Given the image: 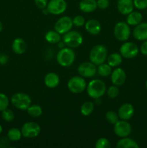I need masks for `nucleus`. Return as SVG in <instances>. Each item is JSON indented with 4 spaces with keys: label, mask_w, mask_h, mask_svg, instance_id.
Returning a JSON list of instances; mask_svg holds the SVG:
<instances>
[{
    "label": "nucleus",
    "mask_w": 147,
    "mask_h": 148,
    "mask_svg": "<svg viewBox=\"0 0 147 148\" xmlns=\"http://www.w3.org/2000/svg\"><path fill=\"white\" fill-rule=\"evenodd\" d=\"M50 14L59 15L64 12L67 9V3L65 0H50L46 7Z\"/></svg>",
    "instance_id": "obj_10"
},
{
    "label": "nucleus",
    "mask_w": 147,
    "mask_h": 148,
    "mask_svg": "<svg viewBox=\"0 0 147 148\" xmlns=\"http://www.w3.org/2000/svg\"><path fill=\"white\" fill-rule=\"evenodd\" d=\"M12 104L16 108L21 111H26L31 105V98L24 92H16L11 97Z\"/></svg>",
    "instance_id": "obj_4"
},
{
    "label": "nucleus",
    "mask_w": 147,
    "mask_h": 148,
    "mask_svg": "<svg viewBox=\"0 0 147 148\" xmlns=\"http://www.w3.org/2000/svg\"><path fill=\"white\" fill-rule=\"evenodd\" d=\"M140 52L142 53L144 56H147V40H144L142 44L141 45V47H140Z\"/></svg>",
    "instance_id": "obj_39"
},
{
    "label": "nucleus",
    "mask_w": 147,
    "mask_h": 148,
    "mask_svg": "<svg viewBox=\"0 0 147 148\" xmlns=\"http://www.w3.org/2000/svg\"><path fill=\"white\" fill-rule=\"evenodd\" d=\"M108 58V50L103 45H97L94 46L89 53V60L95 65L105 63Z\"/></svg>",
    "instance_id": "obj_3"
},
{
    "label": "nucleus",
    "mask_w": 147,
    "mask_h": 148,
    "mask_svg": "<svg viewBox=\"0 0 147 148\" xmlns=\"http://www.w3.org/2000/svg\"><path fill=\"white\" fill-rule=\"evenodd\" d=\"M78 73L83 77L89 78L95 76L97 72V65L92 62H86L80 64L78 66Z\"/></svg>",
    "instance_id": "obj_12"
},
{
    "label": "nucleus",
    "mask_w": 147,
    "mask_h": 148,
    "mask_svg": "<svg viewBox=\"0 0 147 148\" xmlns=\"http://www.w3.org/2000/svg\"><path fill=\"white\" fill-rule=\"evenodd\" d=\"M95 109V105L92 101H86V102L83 103L82 105L81 106L80 108V112L84 116H89L92 112L94 111Z\"/></svg>",
    "instance_id": "obj_26"
},
{
    "label": "nucleus",
    "mask_w": 147,
    "mask_h": 148,
    "mask_svg": "<svg viewBox=\"0 0 147 148\" xmlns=\"http://www.w3.org/2000/svg\"><path fill=\"white\" fill-rule=\"evenodd\" d=\"M112 72V66H110L108 63H102L97 66V73L101 77H106L110 76Z\"/></svg>",
    "instance_id": "obj_27"
},
{
    "label": "nucleus",
    "mask_w": 147,
    "mask_h": 148,
    "mask_svg": "<svg viewBox=\"0 0 147 148\" xmlns=\"http://www.w3.org/2000/svg\"><path fill=\"white\" fill-rule=\"evenodd\" d=\"M133 36L134 38L140 41L147 40V23L141 22L140 24L135 26L133 30Z\"/></svg>",
    "instance_id": "obj_16"
},
{
    "label": "nucleus",
    "mask_w": 147,
    "mask_h": 148,
    "mask_svg": "<svg viewBox=\"0 0 147 148\" xmlns=\"http://www.w3.org/2000/svg\"><path fill=\"white\" fill-rule=\"evenodd\" d=\"M114 132L120 138L126 137L132 132V127L128 121L120 119L114 124Z\"/></svg>",
    "instance_id": "obj_11"
},
{
    "label": "nucleus",
    "mask_w": 147,
    "mask_h": 148,
    "mask_svg": "<svg viewBox=\"0 0 147 148\" xmlns=\"http://www.w3.org/2000/svg\"><path fill=\"white\" fill-rule=\"evenodd\" d=\"M135 8L138 10H144L147 9V0H133Z\"/></svg>",
    "instance_id": "obj_36"
},
{
    "label": "nucleus",
    "mask_w": 147,
    "mask_h": 148,
    "mask_svg": "<svg viewBox=\"0 0 147 148\" xmlns=\"http://www.w3.org/2000/svg\"><path fill=\"white\" fill-rule=\"evenodd\" d=\"M134 107L131 103H124L121 106L118 111V114L119 119L121 120L128 121L131 119L134 115Z\"/></svg>",
    "instance_id": "obj_15"
},
{
    "label": "nucleus",
    "mask_w": 147,
    "mask_h": 148,
    "mask_svg": "<svg viewBox=\"0 0 147 148\" xmlns=\"http://www.w3.org/2000/svg\"><path fill=\"white\" fill-rule=\"evenodd\" d=\"M130 25L125 22H119L114 27V36L120 41H126L131 36Z\"/></svg>",
    "instance_id": "obj_7"
},
{
    "label": "nucleus",
    "mask_w": 147,
    "mask_h": 148,
    "mask_svg": "<svg viewBox=\"0 0 147 148\" xmlns=\"http://www.w3.org/2000/svg\"><path fill=\"white\" fill-rule=\"evenodd\" d=\"M95 147L96 148H110L111 144L110 142L105 137H101L98 139L96 141L95 145Z\"/></svg>",
    "instance_id": "obj_31"
},
{
    "label": "nucleus",
    "mask_w": 147,
    "mask_h": 148,
    "mask_svg": "<svg viewBox=\"0 0 147 148\" xmlns=\"http://www.w3.org/2000/svg\"><path fill=\"white\" fill-rule=\"evenodd\" d=\"M12 49L16 54H22L27 50V44L24 39L21 38H17L13 40Z\"/></svg>",
    "instance_id": "obj_19"
},
{
    "label": "nucleus",
    "mask_w": 147,
    "mask_h": 148,
    "mask_svg": "<svg viewBox=\"0 0 147 148\" xmlns=\"http://www.w3.org/2000/svg\"><path fill=\"white\" fill-rule=\"evenodd\" d=\"M146 14H147V9H146Z\"/></svg>",
    "instance_id": "obj_44"
},
{
    "label": "nucleus",
    "mask_w": 147,
    "mask_h": 148,
    "mask_svg": "<svg viewBox=\"0 0 147 148\" xmlns=\"http://www.w3.org/2000/svg\"><path fill=\"white\" fill-rule=\"evenodd\" d=\"M105 119L108 123L114 125L119 121V116L118 113L113 111H109L105 114Z\"/></svg>",
    "instance_id": "obj_30"
},
{
    "label": "nucleus",
    "mask_w": 147,
    "mask_h": 148,
    "mask_svg": "<svg viewBox=\"0 0 147 148\" xmlns=\"http://www.w3.org/2000/svg\"><path fill=\"white\" fill-rule=\"evenodd\" d=\"M117 148H139L138 143L129 137H122L118 140L116 144Z\"/></svg>",
    "instance_id": "obj_23"
},
{
    "label": "nucleus",
    "mask_w": 147,
    "mask_h": 148,
    "mask_svg": "<svg viewBox=\"0 0 147 148\" xmlns=\"http://www.w3.org/2000/svg\"><path fill=\"white\" fill-rule=\"evenodd\" d=\"M140 50L133 42H125L120 48V53L125 59H133L138 56Z\"/></svg>",
    "instance_id": "obj_9"
},
{
    "label": "nucleus",
    "mask_w": 147,
    "mask_h": 148,
    "mask_svg": "<svg viewBox=\"0 0 147 148\" xmlns=\"http://www.w3.org/2000/svg\"><path fill=\"white\" fill-rule=\"evenodd\" d=\"M111 82L112 85L122 86L126 81V73L122 68L117 67L111 73Z\"/></svg>",
    "instance_id": "obj_14"
},
{
    "label": "nucleus",
    "mask_w": 147,
    "mask_h": 148,
    "mask_svg": "<svg viewBox=\"0 0 147 148\" xmlns=\"http://www.w3.org/2000/svg\"><path fill=\"white\" fill-rule=\"evenodd\" d=\"M75 58V52L70 47L61 49L56 55V61L58 64L63 67H68L73 64Z\"/></svg>",
    "instance_id": "obj_2"
},
{
    "label": "nucleus",
    "mask_w": 147,
    "mask_h": 148,
    "mask_svg": "<svg viewBox=\"0 0 147 148\" xmlns=\"http://www.w3.org/2000/svg\"><path fill=\"white\" fill-rule=\"evenodd\" d=\"M85 29L91 35H98L101 32L102 27L99 21L95 19H91L85 23Z\"/></svg>",
    "instance_id": "obj_18"
},
{
    "label": "nucleus",
    "mask_w": 147,
    "mask_h": 148,
    "mask_svg": "<svg viewBox=\"0 0 147 148\" xmlns=\"http://www.w3.org/2000/svg\"><path fill=\"white\" fill-rule=\"evenodd\" d=\"M35 4L37 6V8L40 9V10H43L46 9L48 4V0H34Z\"/></svg>",
    "instance_id": "obj_38"
},
{
    "label": "nucleus",
    "mask_w": 147,
    "mask_h": 148,
    "mask_svg": "<svg viewBox=\"0 0 147 148\" xmlns=\"http://www.w3.org/2000/svg\"><path fill=\"white\" fill-rule=\"evenodd\" d=\"M46 40L51 44H56L61 40V36L56 30H49L45 35Z\"/></svg>",
    "instance_id": "obj_25"
},
{
    "label": "nucleus",
    "mask_w": 147,
    "mask_h": 148,
    "mask_svg": "<svg viewBox=\"0 0 147 148\" xmlns=\"http://www.w3.org/2000/svg\"><path fill=\"white\" fill-rule=\"evenodd\" d=\"M146 90H147V79H146Z\"/></svg>",
    "instance_id": "obj_43"
},
{
    "label": "nucleus",
    "mask_w": 147,
    "mask_h": 148,
    "mask_svg": "<svg viewBox=\"0 0 147 148\" xmlns=\"http://www.w3.org/2000/svg\"><path fill=\"white\" fill-rule=\"evenodd\" d=\"M119 88H118V86H116V85H113L112 86L109 87L108 90H107V93H108V95L109 98H116L119 95Z\"/></svg>",
    "instance_id": "obj_34"
},
{
    "label": "nucleus",
    "mask_w": 147,
    "mask_h": 148,
    "mask_svg": "<svg viewBox=\"0 0 147 148\" xmlns=\"http://www.w3.org/2000/svg\"><path fill=\"white\" fill-rule=\"evenodd\" d=\"M1 112H2V114H1V117H2V119L5 121L11 122V121H12L14 119L15 116H14V112H13L12 110L7 108V109L4 110V111H1Z\"/></svg>",
    "instance_id": "obj_32"
},
{
    "label": "nucleus",
    "mask_w": 147,
    "mask_h": 148,
    "mask_svg": "<svg viewBox=\"0 0 147 148\" xmlns=\"http://www.w3.org/2000/svg\"><path fill=\"white\" fill-rule=\"evenodd\" d=\"M86 92L90 98L98 99L103 96L107 91L106 85L101 79H92L86 85Z\"/></svg>",
    "instance_id": "obj_1"
},
{
    "label": "nucleus",
    "mask_w": 147,
    "mask_h": 148,
    "mask_svg": "<svg viewBox=\"0 0 147 148\" xmlns=\"http://www.w3.org/2000/svg\"><path fill=\"white\" fill-rule=\"evenodd\" d=\"M86 80L82 76H74L68 81L67 87L71 92L74 94H79L83 92L86 88Z\"/></svg>",
    "instance_id": "obj_5"
},
{
    "label": "nucleus",
    "mask_w": 147,
    "mask_h": 148,
    "mask_svg": "<svg viewBox=\"0 0 147 148\" xmlns=\"http://www.w3.org/2000/svg\"><path fill=\"white\" fill-rule=\"evenodd\" d=\"M97 7L100 10H105L109 7L110 1L109 0H97Z\"/></svg>",
    "instance_id": "obj_37"
},
{
    "label": "nucleus",
    "mask_w": 147,
    "mask_h": 148,
    "mask_svg": "<svg viewBox=\"0 0 147 148\" xmlns=\"http://www.w3.org/2000/svg\"><path fill=\"white\" fill-rule=\"evenodd\" d=\"M73 25V21L70 17L63 16L60 17L55 23L54 28L55 30H56L61 35H63L71 30Z\"/></svg>",
    "instance_id": "obj_13"
},
{
    "label": "nucleus",
    "mask_w": 147,
    "mask_h": 148,
    "mask_svg": "<svg viewBox=\"0 0 147 148\" xmlns=\"http://www.w3.org/2000/svg\"><path fill=\"white\" fill-rule=\"evenodd\" d=\"M122 62V56L120 53H112L108 56L107 62L112 67H118L121 64Z\"/></svg>",
    "instance_id": "obj_24"
},
{
    "label": "nucleus",
    "mask_w": 147,
    "mask_h": 148,
    "mask_svg": "<svg viewBox=\"0 0 147 148\" xmlns=\"http://www.w3.org/2000/svg\"><path fill=\"white\" fill-rule=\"evenodd\" d=\"M26 111L30 116L35 118L40 116L43 114V109L38 105H30Z\"/></svg>",
    "instance_id": "obj_29"
},
{
    "label": "nucleus",
    "mask_w": 147,
    "mask_h": 148,
    "mask_svg": "<svg viewBox=\"0 0 147 148\" xmlns=\"http://www.w3.org/2000/svg\"><path fill=\"white\" fill-rule=\"evenodd\" d=\"M21 130L17 128H11L7 132V137L12 142H17L21 139L22 137Z\"/></svg>",
    "instance_id": "obj_28"
},
{
    "label": "nucleus",
    "mask_w": 147,
    "mask_h": 148,
    "mask_svg": "<svg viewBox=\"0 0 147 148\" xmlns=\"http://www.w3.org/2000/svg\"><path fill=\"white\" fill-rule=\"evenodd\" d=\"M2 131H3V128H2V127H1V124H0V134L2 133Z\"/></svg>",
    "instance_id": "obj_42"
},
{
    "label": "nucleus",
    "mask_w": 147,
    "mask_h": 148,
    "mask_svg": "<svg viewBox=\"0 0 147 148\" xmlns=\"http://www.w3.org/2000/svg\"><path fill=\"white\" fill-rule=\"evenodd\" d=\"M143 20V15L140 12L133 11L127 15L126 23L130 26H136Z\"/></svg>",
    "instance_id": "obj_22"
},
{
    "label": "nucleus",
    "mask_w": 147,
    "mask_h": 148,
    "mask_svg": "<svg viewBox=\"0 0 147 148\" xmlns=\"http://www.w3.org/2000/svg\"><path fill=\"white\" fill-rule=\"evenodd\" d=\"M8 62V57L7 55H1L0 56V64H5Z\"/></svg>",
    "instance_id": "obj_40"
},
{
    "label": "nucleus",
    "mask_w": 147,
    "mask_h": 148,
    "mask_svg": "<svg viewBox=\"0 0 147 148\" xmlns=\"http://www.w3.org/2000/svg\"><path fill=\"white\" fill-rule=\"evenodd\" d=\"M2 29H3V25H2V23H1V22L0 21V33L1 32Z\"/></svg>",
    "instance_id": "obj_41"
},
{
    "label": "nucleus",
    "mask_w": 147,
    "mask_h": 148,
    "mask_svg": "<svg viewBox=\"0 0 147 148\" xmlns=\"http://www.w3.org/2000/svg\"><path fill=\"white\" fill-rule=\"evenodd\" d=\"M40 125L35 121H27L21 128L22 135L24 138H35L40 134Z\"/></svg>",
    "instance_id": "obj_8"
},
{
    "label": "nucleus",
    "mask_w": 147,
    "mask_h": 148,
    "mask_svg": "<svg viewBox=\"0 0 147 148\" xmlns=\"http://www.w3.org/2000/svg\"><path fill=\"white\" fill-rule=\"evenodd\" d=\"M0 56H1V53H0Z\"/></svg>",
    "instance_id": "obj_45"
},
{
    "label": "nucleus",
    "mask_w": 147,
    "mask_h": 148,
    "mask_svg": "<svg viewBox=\"0 0 147 148\" xmlns=\"http://www.w3.org/2000/svg\"><path fill=\"white\" fill-rule=\"evenodd\" d=\"M60 78L55 72H49L45 76L44 83L48 88H55L59 85Z\"/></svg>",
    "instance_id": "obj_21"
},
{
    "label": "nucleus",
    "mask_w": 147,
    "mask_h": 148,
    "mask_svg": "<svg viewBox=\"0 0 147 148\" xmlns=\"http://www.w3.org/2000/svg\"><path fill=\"white\" fill-rule=\"evenodd\" d=\"M63 42L68 47L77 48L83 43V37L78 31L69 30L63 34Z\"/></svg>",
    "instance_id": "obj_6"
},
{
    "label": "nucleus",
    "mask_w": 147,
    "mask_h": 148,
    "mask_svg": "<svg viewBox=\"0 0 147 148\" xmlns=\"http://www.w3.org/2000/svg\"><path fill=\"white\" fill-rule=\"evenodd\" d=\"M118 12L122 15H128L133 11L134 5L133 0H118L117 3Z\"/></svg>",
    "instance_id": "obj_17"
},
{
    "label": "nucleus",
    "mask_w": 147,
    "mask_h": 148,
    "mask_svg": "<svg viewBox=\"0 0 147 148\" xmlns=\"http://www.w3.org/2000/svg\"><path fill=\"white\" fill-rule=\"evenodd\" d=\"M79 10L85 13H90L97 8L96 0H82L79 4Z\"/></svg>",
    "instance_id": "obj_20"
},
{
    "label": "nucleus",
    "mask_w": 147,
    "mask_h": 148,
    "mask_svg": "<svg viewBox=\"0 0 147 148\" xmlns=\"http://www.w3.org/2000/svg\"><path fill=\"white\" fill-rule=\"evenodd\" d=\"M10 104V100L8 97L4 93H0V111L7 109Z\"/></svg>",
    "instance_id": "obj_33"
},
{
    "label": "nucleus",
    "mask_w": 147,
    "mask_h": 148,
    "mask_svg": "<svg viewBox=\"0 0 147 148\" xmlns=\"http://www.w3.org/2000/svg\"><path fill=\"white\" fill-rule=\"evenodd\" d=\"M72 21H73V25L76 27H82L85 25V23H86V20H85V18L83 17V16L81 15H76L72 19Z\"/></svg>",
    "instance_id": "obj_35"
}]
</instances>
